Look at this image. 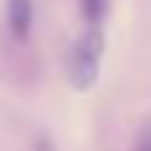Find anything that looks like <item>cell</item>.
I'll return each mask as SVG.
<instances>
[{
    "label": "cell",
    "instance_id": "obj_1",
    "mask_svg": "<svg viewBox=\"0 0 151 151\" xmlns=\"http://www.w3.org/2000/svg\"><path fill=\"white\" fill-rule=\"evenodd\" d=\"M101 57H104V32L101 25H88L82 38L69 47V57H66L69 85L79 91H88L101 76Z\"/></svg>",
    "mask_w": 151,
    "mask_h": 151
},
{
    "label": "cell",
    "instance_id": "obj_2",
    "mask_svg": "<svg viewBox=\"0 0 151 151\" xmlns=\"http://www.w3.org/2000/svg\"><path fill=\"white\" fill-rule=\"evenodd\" d=\"M32 0H6V19H9V32L13 38H25L32 32Z\"/></svg>",
    "mask_w": 151,
    "mask_h": 151
},
{
    "label": "cell",
    "instance_id": "obj_3",
    "mask_svg": "<svg viewBox=\"0 0 151 151\" xmlns=\"http://www.w3.org/2000/svg\"><path fill=\"white\" fill-rule=\"evenodd\" d=\"M79 9L88 25H98L104 19V9H107V0H79Z\"/></svg>",
    "mask_w": 151,
    "mask_h": 151
},
{
    "label": "cell",
    "instance_id": "obj_4",
    "mask_svg": "<svg viewBox=\"0 0 151 151\" xmlns=\"http://www.w3.org/2000/svg\"><path fill=\"white\" fill-rule=\"evenodd\" d=\"M135 151H151V123H145L139 142H135Z\"/></svg>",
    "mask_w": 151,
    "mask_h": 151
}]
</instances>
